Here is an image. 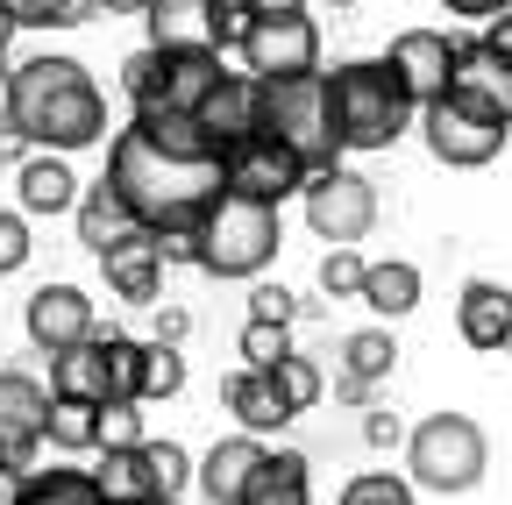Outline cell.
I'll list each match as a JSON object with an SVG mask.
<instances>
[{"label":"cell","instance_id":"1","mask_svg":"<svg viewBox=\"0 0 512 505\" xmlns=\"http://www.w3.org/2000/svg\"><path fill=\"white\" fill-rule=\"evenodd\" d=\"M107 185L128 200V214H136L143 228H200L207 207L221 200V157L164 143L136 114L107 143Z\"/></svg>","mask_w":512,"mask_h":505},{"label":"cell","instance_id":"2","mask_svg":"<svg viewBox=\"0 0 512 505\" xmlns=\"http://www.w3.org/2000/svg\"><path fill=\"white\" fill-rule=\"evenodd\" d=\"M8 136L29 143V150H93L107 143V93L93 86V72L79 65V57H22V65H8Z\"/></svg>","mask_w":512,"mask_h":505},{"label":"cell","instance_id":"3","mask_svg":"<svg viewBox=\"0 0 512 505\" xmlns=\"http://www.w3.org/2000/svg\"><path fill=\"white\" fill-rule=\"evenodd\" d=\"M328 107H335L342 150H392L420 121V100L406 93V79L384 65V57H349V65H335L328 72Z\"/></svg>","mask_w":512,"mask_h":505},{"label":"cell","instance_id":"4","mask_svg":"<svg viewBox=\"0 0 512 505\" xmlns=\"http://www.w3.org/2000/svg\"><path fill=\"white\" fill-rule=\"evenodd\" d=\"M256 129L278 136L306 171L342 164L335 136V107H328V72H299V79H256Z\"/></svg>","mask_w":512,"mask_h":505},{"label":"cell","instance_id":"5","mask_svg":"<svg viewBox=\"0 0 512 505\" xmlns=\"http://www.w3.org/2000/svg\"><path fill=\"white\" fill-rule=\"evenodd\" d=\"M221 79H228L221 50H157V43H143V50L121 57V93H128L136 114H200Z\"/></svg>","mask_w":512,"mask_h":505},{"label":"cell","instance_id":"6","mask_svg":"<svg viewBox=\"0 0 512 505\" xmlns=\"http://www.w3.org/2000/svg\"><path fill=\"white\" fill-rule=\"evenodd\" d=\"M285 242V221L278 207L264 200H242V193H221L200 221V271L207 278H264L271 257Z\"/></svg>","mask_w":512,"mask_h":505},{"label":"cell","instance_id":"7","mask_svg":"<svg viewBox=\"0 0 512 505\" xmlns=\"http://www.w3.org/2000/svg\"><path fill=\"white\" fill-rule=\"evenodd\" d=\"M406 470L420 491H477V477L491 470V449H484V427L470 413H427L413 434H406Z\"/></svg>","mask_w":512,"mask_h":505},{"label":"cell","instance_id":"8","mask_svg":"<svg viewBox=\"0 0 512 505\" xmlns=\"http://www.w3.org/2000/svg\"><path fill=\"white\" fill-rule=\"evenodd\" d=\"M420 136H427L434 164H448V171H477V164H491V157L512 143V121H505L498 107H484V100H470V93L448 86L441 100L420 107Z\"/></svg>","mask_w":512,"mask_h":505},{"label":"cell","instance_id":"9","mask_svg":"<svg viewBox=\"0 0 512 505\" xmlns=\"http://www.w3.org/2000/svg\"><path fill=\"white\" fill-rule=\"evenodd\" d=\"M306 178H313V171H306L278 136H264V129H249L242 143L221 150V193H242V200L285 207L292 193H306Z\"/></svg>","mask_w":512,"mask_h":505},{"label":"cell","instance_id":"10","mask_svg":"<svg viewBox=\"0 0 512 505\" xmlns=\"http://www.w3.org/2000/svg\"><path fill=\"white\" fill-rule=\"evenodd\" d=\"M299 207H306V228L328 242V249H335V242H363L370 221H377V185H370L363 171H349V164H328V171L306 178Z\"/></svg>","mask_w":512,"mask_h":505},{"label":"cell","instance_id":"11","mask_svg":"<svg viewBox=\"0 0 512 505\" xmlns=\"http://www.w3.org/2000/svg\"><path fill=\"white\" fill-rule=\"evenodd\" d=\"M235 50H242V72H249V79H299V72H320V29H313V15H256Z\"/></svg>","mask_w":512,"mask_h":505},{"label":"cell","instance_id":"12","mask_svg":"<svg viewBox=\"0 0 512 505\" xmlns=\"http://www.w3.org/2000/svg\"><path fill=\"white\" fill-rule=\"evenodd\" d=\"M43 420H50V392L29 370H0V463L29 470L43 449Z\"/></svg>","mask_w":512,"mask_h":505},{"label":"cell","instance_id":"13","mask_svg":"<svg viewBox=\"0 0 512 505\" xmlns=\"http://www.w3.org/2000/svg\"><path fill=\"white\" fill-rule=\"evenodd\" d=\"M100 271H107V292L128 299V306H164V249H157V228H128L121 242L100 249Z\"/></svg>","mask_w":512,"mask_h":505},{"label":"cell","instance_id":"14","mask_svg":"<svg viewBox=\"0 0 512 505\" xmlns=\"http://www.w3.org/2000/svg\"><path fill=\"white\" fill-rule=\"evenodd\" d=\"M22 328H29V342H36L43 356L79 349V342L100 335V328H93V299H86L79 285H36L29 306H22Z\"/></svg>","mask_w":512,"mask_h":505},{"label":"cell","instance_id":"15","mask_svg":"<svg viewBox=\"0 0 512 505\" xmlns=\"http://www.w3.org/2000/svg\"><path fill=\"white\" fill-rule=\"evenodd\" d=\"M384 65H392L406 79V93L427 107V100L448 93V79H456V36L448 29H399L392 50H384Z\"/></svg>","mask_w":512,"mask_h":505},{"label":"cell","instance_id":"16","mask_svg":"<svg viewBox=\"0 0 512 505\" xmlns=\"http://www.w3.org/2000/svg\"><path fill=\"white\" fill-rule=\"evenodd\" d=\"M143 22H150V43L157 50H221L228 57L221 0H150Z\"/></svg>","mask_w":512,"mask_h":505},{"label":"cell","instance_id":"17","mask_svg":"<svg viewBox=\"0 0 512 505\" xmlns=\"http://www.w3.org/2000/svg\"><path fill=\"white\" fill-rule=\"evenodd\" d=\"M79 171L64 164V150H29L22 164H15V200H22V214L29 221H57V214H72L79 207Z\"/></svg>","mask_w":512,"mask_h":505},{"label":"cell","instance_id":"18","mask_svg":"<svg viewBox=\"0 0 512 505\" xmlns=\"http://www.w3.org/2000/svg\"><path fill=\"white\" fill-rule=\"evenodd\" d=\"M456 335L484 356H512V292L491 278H470L456 299Z\"/></svg>","mask_w":512,"mask_h":505},{"label":"cell","instance_id":"19","mask_svg":"<svg viewBox=\"0 0 512 505\" xmlns=\"http://www.w3.org/2000/svg\"><path fill=\"white\" fill-rule=\"evenodd\" d=\"M256 463H264V441H256V434H228V441H214V449L192 463V484H200L207 505H242Z\"/></svg>","mask_w":512,"mask_h":505},{"label":"cell","instance_id":"20","mask_svg":"<svg viewBox=\"0 0 512 505\" xmlns=\"http://www.w3.org/2000/svg\"><path fill=\"white\" fill-rule=\"evenodd\" d=\"M448 86L470 93V100H484V107H498L512 121V65H505L484 36H456V79H448Z\"/></svg>","mask_w":512,"mask_h":505},{"label":"cell","instance_id":"21","mask_svg":"<svg viewBox=\"0 0 512 505\" xmlns=\"http://www.w3.org/2000/svg\"><path fill=\"white\" fill-rule=\"evenodd\" d=\"M392 363H399L392 328H356V335H342L335 392H342V399H370V385H377V377H392Z\"/></svg>","mask_w":512,"mask_h":505},{"label":"cell","instance_id":"22","mask_svg":"<svg viewBox=\"0 0 512 505\" xmlns=\"http://www.w3.org/2000/svg\"><path fill=\"white\" fill-rule=\"evenodd\" d=\"M221 399H228V413L242 420V434H278L285 420H299V413L285 406V392L271 385V370H249V363L228 377V392H221Z\"/></svg>","mask_w":512,"mask_h":505},{"label":"cell","instance_id":"23","mask_svg":"<svg viewBox=\"0 0 512 505\" xmlns=\"http://www.w3.org/2000/svg\"><path fill=\"white\" fill-rule=\"evenodd\" d=\"M306 498H313V463L299 449H264L242 505H306Z\"/></svg>","mask_w":512,"mask_h":505},{"label":"cell","instance_id":"24","mask_svg":"<svg viewBox=\"0 0 512 505\" xmlns=\"http://www.w3.org/2000/svg\"><path fill=\"white\" fill-rule=\"evenodd\" d=\"M200 129L228 150V143H242L249 129H256V79L249 72H228L214 93H207V107H200Z\"/></svg>","mask_w":512,"mask_h":505},{"label":"cell","instance_id":"25","mask_svg":"<svg viewBox=\"0 0 512 505\" xmlns=\"http://www.w3.org/2000/svg\"><path fill=\"white\" fill-rule=\"evenodd\" d=\"M72 221H79V242L93 249V257H100V249H107V242H121L128 228H143L136 214H128V200L114 193V185H107V178H93V185H86V193H79V207H72Z\"/></svg>","mask_w":512,"mask_h":505},{"label":"cell","instance_id":"26","mask_svg":"<svg viewBox=\"0 0 512 505\" xmlns=\"http://www.w3.org/2000/svg\"><path fill=\"white\" fill-rule=\"evenodd\" d=\"M100 491L114 505H136V498H164L157 484V463H150V441H136V449H100Z\"/></svg>","mask_w":512,"mask_h":505},{"label":"cell","instance_id":"27","mask_svg":"<svg viewBox=\"0 0 512 505\" xmlns=\"http://www.w3.org/2000/svg\"><path fill=\"white\" fill-rule=\"evenodd\" d=\"M15 505H114L93 470H22Z\"/></svg>","mask_w":512,"mask_h":505},{"label":"cell","instance_id":"28","mask_svg":"<svg viewBox=\"0 0 512 505\" xmlns=\"http://www.w3.org/2000/svg\"><path fill=\"white\" fill-rule=\"evenodd\" d=\"M50 392H64V399H107V349H100V335L50 356Z\"/></svg>","mask_w":512,"mask_h":505},{"label":"cell","instance_id":"29","mask_svg":"<svg viewBox=\"0 0 512 505\" xmlns=\"http://www.w3.org/2000/svg\"><path fill=\"white\" fill-rule=\"evenodd\" d=\"M43 441H50V449H64V456H86V449H100V399H64V392H50Z\"/></svg>","mask_w":512,"mask_h":505},{"label":"cell","instance_id":"30","mask_svg":"<svg viewBox=\"0 0 512 505\" xmlns=\"http://www.w3.org/2000/svg\"><path fill=\"white\" fill-rule=\"evenodd\" d=\"M363 306H370V313H384V321H406V313L420 306V271H413L406 257L370 264V271H363Z\"/></svg>","mask_w":512,"mask_h":505},{"label":"cell","instance_id":"31","mask_svg":"<svg viewBox=\"0 0 512 505\" xmlns=\"http://www.w3.org/2000/svg\"><path fill=\"white\" fill-rule=\"evenodd\" d=\"M100 349H107V399H143V342L107 328Z\"/></svg>","mask_w":512,"mask_h":505},{"label":"cell","instance_id":"32","mask_svg":"<svg viewBox=\"0 0 512 505\" xmlns=\"http://www.w3.org/2000/svg\"><path fill=\"white\" fill-rule=\"evenodd\" d=\"M271 385L285 392V406H292V413H306V406H320L328 377H320V363H313V356H299V349H292L285 363H271Z\"/></svg>","mask_w":512,"mask_h":505},{"label":"cell","instance_id":"33","mask_svg":"<svg viewBox=\"0 0 512 505\" xmlns=\"http://www.w3.org/2000/svg\"><path fill=\"white\" fill-rule=\"evenodd\" d=\"M171 392H185V356H178V342H143V399H171Z\"/></svg>","mask_w":512,"mask_h":505},{"label":"cell","instance_id":"34","mask_svg":"<svg viewBox=\"0 0 512 505\" xmlns=\"http://www.w3.org/2000/svg\"><path fill=\"white\" fill-rule=\"evenodd\" d=\"M235 349H242L249 370H271V363L292 356V328H285V321H242V342H235Z\"/></svg>","mask_w":512,"mask_h":505},{"label":"cell","instance_id":"35","mask_svg":"<svg viewBox=\"0 0 512 505\" xmlns=\"http://www.w3.org/2000/svg\"><path fill=\"white\" fill-rule=\"evenodd\" d=\"M335 505H420L413 498V484L406 477H392V470H363V477H349L342 484V498Z\"/></svg>","mask_w":512,"mask_h":505},{"label":"cell","instance_id":"36","mask_svg":"<svg viewBox=\"0 0 512 505\" xmlns=\"http://www.w3.org/2000/svg\"><path fill=\"white\" fill-rule=\"evenodd\" d=\"M363 257H356V242H335L328 257H320V292L328 299H363Z\"/></svg>","mask_w":512,"mask_h":505},{"label":"cell","instance_id":"37","mask_svg":"<svg viewBox=\"0 0 512 505\" xmlns=\"http://www.w3.org/2000/svg\"><path fill=\"white\" fill-rule=\"evenodd\" d=\"M143 399H100V449H136L143 441Z\"/></svg>","mask_w":512,"mask_h":505},{"label":"cell","instance_id":"38","mask_svg":"<svg viewBox=\"0 0 512 505\" xmlns=\"http://www.w3.org/2000/svg\"><path fill=\"white\" fill-rule=\"evenodd\" d=\"M29 214L22 207H0V278H15L22 264H29Z\"/></svg>","mask_w":512,"mask_h":505},{"label":"cell","instance_id":"39","mask_svg":"<svg viewBox=\"0 0 512 505\" xmlns=\"http://www.w3.org/2000/svg\"><path fill=\"white\" fill-rule=\"evenodd\" d=\"M15 29H72V0H0Z\"/></svg>","mask_w":512,"mask_h":505},{"label":"cell","instance_id":"40","mask_svg":"<svg viewBox=\"0 0 512 505\" xmlns=\"http://www.w3.org/2000/svg\"><path fill=\"white\" fill-rule=\"evenodd\" d=\"M150 463H157V484H164V498H178V491L192 484V456L178 449V441H150Z\"/></svg>","mask_w":512,"mask_h":505},{"label":"cell","instance_id":"41","mask_svg":"<svg viewBox=\"0 0 512 505\" xmlns=\"http://www.w3.org/2000/svg\"><path fill=\"white\" fill-rule=\"evenodd\" d=\"M249 321H299V299L285 292V285H249Z\"/></svg>","mask_w":512,"mask_h":505},{"label":"cell","instance_id":"42","mask_svg":"<svg viewBox=\"0 0 512 505\" xmlns=\"http://www.w3.org/2000/svg\"><path fill=\"white\" fill-rule=\"evenodd\" d=\"M164 264H200V228H157Z\"/></svg>","mask_w":512,"mask_h":505},{"label":"cell","instance_id":"43","mask_svg":"<svg viewBox=\"0 0 512 505\" xmlns=\"http://www.w3.org/2000/svg\"><path fill=\"white\" fill-rule=\"evenodd\" d=\"M363 434H370V449H399V441H406V420H399V413H370Z\"/></svg>","mask_w":512,"mask_h":505},{"label":"cell","instance_id":"44","mask_svg":"<svg viewBox=\"0 0 512 505\" xmlns=\"http://www.w3.org/2000/svg\"><path fill=\"white\" fill-rule=\"evenodd\" d=\"M448 15H470V22H491V15H505L512 0H441Z\"/></svg>","mask_w":512,"mask_h":505},{"label":"cell","instance_id":"45","mask_svg":"<svg viewBox=\"0 0 512 505\" xmlns=\"http://www.w3.org/2000/svg\"><path fill=\"white\" fill-rule=\"evenodd\" d=\"M484 43H491V50H498V57H505V65H512V8H505V15H491V22H484Z\"/></svg>","mask_w":512,"mask_h":505},{"label":"cell","instance_id":"46","mask_svg":"<svg viewBox=\"0 0 512 505\" xmlns=\"http://www.w3.org/2000/svg\"><path fill=\"white\" fill-rule=\"evenodd\" d=\"M185 328H192V321H185L178 306H157V342H185Z\"/></svg>","mask_w":512,"mask_h":505},{"label":"cell","instance_id":"47","mask_svg":"<svg viewBox=\"0 0 512 505\" xmlns=\"http://www.w3.org/2000/svg\"><path fill=\"white\" fill-rule=\"evenodd\" d=\"M256 15H306V0H249V22Z\"/></svg>","mask_w":512,"mask_h":505},{"label":"cell","instance_id":"48","mask_svg":"<svg viewBox=\"0 0 512 505\" xmlns=\"http://www.w3.org/2000/svg\"><path fill=\"white\" fill-rule=\"evenodd\" d=\"M15 491H22V470H0V505H15Z\"/></svg>","mask_w":512,"mask_h":505},{"label":"cell","instance_id":"49","mask_svg":"<svg viewBox=\"0 0 512 505\" xmlns=\"http://www.w3.org/2000/svg\"><path fill=\"white\" fill-rule=\"evenodd\" d=\"M100 8H107V15H143L150 0H100Z\"/></svg>","mask_w":512,"mask_h":505},{"label":"cell","instance_id":"50","mask_svg":"<svg viewBox=\"0 0 512 505\" xmlns=\"http://www.w3.org/2000/svg\"><path fill=\"white\" fill-rule=\"evenodd\" d=\"M8 107H15V93H8V72H0V136H8Z\"/></svg>","mask_w":512,"mask_h":505},{"label":"cell","instance_id":"51","mask_svg":"<svg viewBox=\"0 0 512 505\" xmlns=\"http://www.w3.org/2000/svg\"><path fill=\"white\" fill-rule=\"evenodd\" d=\"M8 43H15V15H8V8H0V50H8Z\"/></svg>","mask_w":512,"mask_h":505},{"label":"cell","instance_id":"52","mask_svg":"<svg viewBox=\"0 0 512 505\" xmlns=\"http://www.w3.org/2000/svg\"><path fill=\"white\" fill-rule=\"evenodd\" d=\"M0 178H8V136H0Z\"/></svg>","mask_w":512,"mask_h":505},{"label":"cell","instance_id":"53","mask_svg":"<svg viewBox=\"0 0 512 505\" xmlns=\"http://www.w3.org/2000/svg\"><path fill=\"white\" fill-rule=\"evenodd\" d=\"M136 505H178V498H136Z\"/></svg>","mask_w":512,"mask_h":505},{"label":"cell","instance_id":"54","mask_svg":"<svg viewBox=\"0 0 512 505\" xmlns=\"http://www.w3.org/2000/svg\"><path fill=\"white\" fill-rule=\"evenodd\" d=\"M328 8H356V0H328Z\"/></svg>","mask_w":512,"mask_h":505},{"label":"cell","instance_id":"55","mask_svg":"<svg viewBox=\"0 0 512 505\" xmlns=\"http://www.w3.org/2000/svg\"><path fill=\"white\" fill-rule=\"evenodd\" d=\"M0 72H8V50H0Z\"/></svg>","mask_w":512,"mask_h":505},{"label":"cell","instance_id":"56","mask_svg":"<svg viewBox=\"0 0 512 505\" xmlns=\"http://www.w3.org/2000/svg\"><path fill=\"white\" fill-rule=\"evenodd\" d=\"M0 470H8V463H0Z\"/></svg>","mask_w":512,"mask_h":505}]
</instances>
